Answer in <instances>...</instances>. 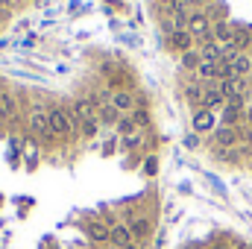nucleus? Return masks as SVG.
Wrapping results in <instances>:
<instances>
[{
	"mask_svg": "<svg viewBox=\"0 0 252 249\" xmlns=\"http://www.w3.org/2000/svg\"><path fill=\"white\" fill-rule=\"evenodd\" d=\"M121 118H124V115H121L112 103H106V106H100V109H97V121H100V126H118Z\"/></svg>",
	"mask_w": 252,
	"mask_h": 249,
	"instance_id": "dca6fc26",
	"label": "nucleus"
},
{
	"mask_svg": "<svg viewBox=\"0 0 252 249\" xmlns=\"http://www.w3.org/2000/svg\"><path fill=\"white\" fill-rule=\"evenodd\" d=\"M211 35L217 38V44H220V41H223V44H229V41H232V35H235V30H232L226 21H217V24L211 27Z\"/></svg>",
	"mask_w": 252,
	"mask_h": 249,
	"instance_id": "f3484780",
	"label": "nucleus"
},
{
	"mask_svg": "<svg viewBox=\"0 0 252 249\" xmlns=\"http://www.w3.org/2000/svg\"><path fill=\"white\" fill-rule=\"evenodd\" d=\"M70 112H73L76 124H82V121H94V118H97V103H94L91 97H76V100L70 103Z\"/></svg>",
	"mask_w": 252,
	"mask_h": 249,
	"instance_id": "20e7f679",
	"label": "nucleus"
},
{
	"mask_svg": "<svg viewBox=\"0 0 252 249\" xmlns=\"http://www.w3.org/2000/svg\"><path fill=\"white\" fill-rule=\"evenodd\" d=\"M47 118H50V132H53V138H70V135H76V129H79L73 112L64 109V106H50V109H47Z\"/></svg>",
	"mask_w": 252,
	"mask_h": 249,
	"instance_id": "f257e3e1",
	"label": "nucleus"
},
{
	"mask_svg": "<svg viewBox=\"0 0 252 249\" xmlns=\"http://www.w3.org/2000/svg\"><path fill=\"white\" fill-rule=\"evenodd\" d=\"M18 115H21L18 94H12V91H0V118H3V121H18Z\"/></svg>",
	"mask_w": 252,
	"mask_h": 249,
	"instance_id": "0eeeda50",
	"label": "nucleus"
},
{
	"mask_svg": "<svg viewBox=\"0 0 252 249\" xmlns=\"http://www.w3.org/2000/svg\"><path fill=\"white\" fill-rule=\"evenodd\" d=\"M214 138H217V144H220V147H232V144L238 141V132H235V126H220Z\"/></svg>",
	"mask_w": 252,
	"mask_h": 249,
	"instance_id": "6ab92c4d",
	"label": "nucleus"
},
{
	"mask_svg": "<svg viewBox=\"0 0 252 249\" xmlns=\"http://www.w3.org/2000/svg\"><path fill=\"white\" fill-rule=\"evenodd\" d=\"M32 141H35V138H30V141H27V161H30V164H35V161H38V147H35Z\"/></svg>",
	"mask_w": 252,
	"mask_h": 249,
	"instance_id": "b1692460",
	"label": "nucleus"
},
{
	"mask_svg": "<svg viewBox=\"0 0 252 249\" xmlns=\"http://www.w3.org/2000/svg\"><path fill=\"white\" fill-rule=\"evenodd\" d=\"M135 147H141V132H135V135L124 138V150H135Z\"/></svg>",
	"mask_w": 252,
	"mask_h": 249,
	"instance_id": "bb28decb",
	"label": "nucleus"
},
{
	"mask_svg": "<svg viewBox=\"0 0 252 249\" xmlns=\"http://www.w3.org/2000/svg\"><path fill=\"white\" fill-rule=\"evenodd\" d=\"M188 32L193 38H199V41H208L211 38V21H208V15H202V12L188 15Z\"/></svg>",
	"mask_w": 252,
	"mask_h": 249,
	"instance_id": "7ed1b4c3",
	"label": "nucleus"
},
{
	"mask_svg": "<svg viewBox=\"0 0 252 249\" xmlns=\"http://www.w3.org/2000/svg\"><path fill=\"white\" fill-rule=\"evenodd\" d=\"M158 3H161V6H173L176 0H158Z\"/></svg>",
	"mask_w": 252,
	"mask_h": 249,
	"instance_id": "7c9ffc66",
	"label": "nucleus"
},
{
	"mask_svg": "<svg viewBox=\"0 0 252 249\" xmlns=\"http://www.w3.org/2000/svg\"><path fill=\"white\" fill-rule=\"evenodd\" d=\"M217 88H220V94L226 97V103H232V100H244V79H241V76L223 79Z\"/></svg>",
	"mask_w": 252,
	"mask_h": 249,
	"instance_id": "9d476101",
	"label": "nucleus"
},
{
	"mask_svg": "<svg viewBox=\"0 0 252 249\" xmlns=\"http://www.w3.org/2000/svg\"><path fill=\"white\" fill-rule=\"evenodd\" d=\"M214 126H217L214 112H208V109H196L193 112V132H214Z\"/></svg>",
	"mask_w": 252,
	"mask_h": 249,
	"instance_id": "9b49d317",
	"label": "nucleus"
},
{
	"mask_svg": "<svg viewBox=\"0 0 252 249\" xmlns=\"http://www.w3.org/2000/svg\"><path fill=\"white\" fill-rule=\"evenodd\" d=\"M126 249H141V244H129Z\"/></svg>",
	"mask_w": 252,
	"mask_h": 249,
	"instance_id": "2f4dec72",
	"label": "nucleus"
},
{
	"mask_svg": "<svg viewBox=\"0 0 252 249\" xmlns=\"http://www.w3.org/2000/svg\"><path fill=\"white\" fill-rule=\"evenodd\" d=\"M0 27H3V24H0Z\"/></svg>",
	"mask_w": 252,
	"mask_h": 249,
	"instance_id": "f704fd0d",
	"label": "nucleus"
},
{
	"mask_svg": "<svg viewBox=\"0 0 252 249\" xmlns=\"http://www.w3.org/2000/svg\"><path fill=\"white\" fill-rule=\"evenodd\" d=\"M112 249H126L129 244H135L132 232H129V223H112V238H109Z\"/></svg>",
	"mask_w": 252,
	"mask_h": 249,
	"instance_id": "6e6552de",
	"label": "nucleus"
},
{
	"mask_svg": "<svg viewBox=\"0 0 252 249\" xmlns=\"http://www.w3.org/2000/svg\"><path fill=\"white\" fill-rule=\"evenodd\" d=\"M12 6H15V0H0V9H3V12H9Z\"/></svg>",
	"mask_w": 252,
	"mask_h": 249,
	"instance_id": "c85d7f7f",
	"label": "nucleus"
},
{
	"mask_svg": "<svg viewBox=\"0 0 252 249\" xmlns=\"http://www.w3.org/2000/svg\"><path fill=\"white\" fill-rule=\"evenodd\" d=\"M241 118H244V100L226 103V109H223V126H235Z\"/></svg>",
	"mask_w": 252,
	"mask_h": 249,
	"instance_id": "ddd939ff",
	"label": "nucleus"
},
{
	"mask_svg": "<svg viewBox=\"0 0 252 249\" xmlns=\"http://www.w3.org/2000/svg\"><path fill=\"white\" fill-rule=\"evenodd\" d=\"M247 124L252 126V106H250V109H247Z\"/></svg>",
	"mask_w": 252,
	"mask_h": 249,
	"instance_id": "c756f323",
	"label": "nucleus"
},
{
	"mask_svg": "<svg viewBox=\"0 0 252 249\" xmlns=\"http://www.w3.org/2000/svg\"><path fill=\"white\" fill-rule=\"evenodd\" d=\"M27 124H30V132H32V138L35 141H53V132H50V118H47V109H41V106H35L32 112H30V118H27Z\"/></svg>",
	"mask_w": 252,
	"mask_h": 249,
	"instance_id": "f03ea898",
	"label": "nucleus"
},
{
	"mask_svg": "<svg viewBox=\"0 0 252 249\" xmlns=\"http://www.w3.org/2000/svg\"><path fill=\"white\" fill-rule=\"evenodd\" d=\"M226 59L232 62V73H235V76H241V79L252 70V59L247 56V53H235V56H226Z\"/></svg>",
	"mask_w": 252,
	"mask_h": 249,
	"instance_id": "4468645a",
	"label": "nucleus"
},
{
	"mask_svg": "<svg viewBox=\"0 0 252 249\" xmlns=\"http://www.w3.org/2000/svg\"><path fill=\"white\" fill-rule=\"evenodd\" d=\"M129 232H132L135 244H144V241H150V235H153V220L144 217V214H138V217L129 220Z\"/></svg>",
	"mask_w": 252,
	"mask_h": 249,
	"instance_id": "423d86ee",
	"label": "nucleus"
},
{
	"mask_svg": "<svg viewBox=\"0 0 252 249\" xmlns=\"http://www.w3.org/2000/svg\"><path fill=\"white\" fill-rule=\"evenodd\" d=\"M85 235H88L91 244H109L112 226H109L106 220H88V223H85Z\"/></svg>",
	"mask_w": 252,
	"mask_h": 249,
	"instance_id": "39448f33",
	"label": "nucleus"
},
{
	"mask_svg": "<svg viewBox=\"0 0 252 249\" xmlns=\"http://www.w3.org/2000/svg\"><path fill=\"white\" fill-rule=\"evenodd\" d=\"M250 50H252V38H250Z\"/></svg>",
	"mask_w": 252,
	"mask_h": 249,
	"instance_id": "473e14b6",
	"label": "nucleus"
},
{
	"mask_svg": "<svg viewBox=\"0 0 252 249\" xmlns=\"http://www.w3.org/2000/svg\"><path fill=\"white\" fill-rule=\"evenodd\" d=\"M0 202H3V196H0Z\"/></svg>",
	"mask_w": 252,
	"mask_h": 249,
	"instance_id": "72a5a7b5",
	"label": "nucleus"
},
{
	"mask_svg": "<svg viewBox=\"0 0 252 249\" xmlns=\"http://www.w3.org/2000/svg\"><path fill=\"white\" fill-rule=\"evenodd\" d=\"M193 73H196V79H217V62H199Z\"/></svg>",
	"mask_w": 252,
	"mask_h": 249,
	"instance_id": "aec40b11",
	"label": "nucleus"
},
{
	"mask_svg": "<svg viewBox=\"0 0 252 249\" xmlns=\"http://www.w3.org/2000/svg\"><path fill=\"white\" fill-rule=\"evenodd\" d=\"M170 38V47L173 50H179V53H188V50H193V35H190L188 30H176L173 35H167Z\"/></svg>",
	"mask_w": 252,
	"mask_h": 249,
	"instance_id": "f8f14e48",
	"label": "nucleus"
},
{
	"mask_svg": "<svg viewBox=\"0 0 252 249\" xmlns=\"http://www.w3.org/2000/svg\"><path fill=\"white\" fill-rule=\"evenodd\" d=\"M199 62H202V56H199V50H196V47L188 50V53H182V67H185V70H196Z\"/></svg>",
	"mask_w": 252,
	"mask_h": 249,
	"instance_id": "4be33fe9",
	"label": "nucleus"
},
{
	"mask_svg": "<svg viewBox=\"0 0 252 249\" xmlns=\"http://www.w3.org/2000/svg\"><path fill=\"white\" fill-rule=\"evenodd\" d=\"M112 106L121 112V115H132L135 112V91L132 88H121L112 94Z\"/></svg>",
	"mask_w": 252,
	"mask_h": 249,
	"instance_id": "1a4fd4ad",
	"label": "nucleus"
},
{
	"mask_svg": "<svg viewBox=\"0 0 252 249\" xmlns=\"http://www.w3.org/2000/svg\"><path fill=\"white\" fill-rule=\"evenodd\" d=\"M97 129H100V121H97V118H94V121H82V124H79V135L88 141V138L97 135Z\"/></svg>",
	"mask_w": 252,
	"mask_h": 249,
	"instance_id": "5701e85b",
	"label": "nucleus"
},
{
	"mask_svg": "<svg viewBox=\"0 0 252 249\" xmlns=\"http://www.w3.org/2000/svg\"><path fill=\"white\" fill-rule=\"evenodd\" d=\"M135 132H138V124H135V118H132V115H124V118L118 121V126H115V135H124V138L135 135Z\"/></svg>",
	"mask_w": 252,
	"mask_h": 249,
	"instance_id": "a211bd4d",
	"label": "nucleus"
},
{
	"mask_svg": "<svg viewBox=\"0 0 252 249\" xmlns=\"http://www.w3.org/2000/svg\"><path fill=\"white\" fill-rule=\"evenodd\" d=\"M132 118H135V124H138V126L150 124V112H147V109H135V112H132Z\"/></svg>",
	"mask_w": 252,
	"mask_h": 249,
	"instance_id": "393cba45",
	"label": "nucleus"
},
{
	"mask_svg": "<svg viewBox=\"0 0 252 249\" xmlns=\"http://www.w3.org/2000/svg\"><path fill=\"white\" fill-rule=\"evenodd\" d=\"M185 147H188V150H196V147H199V138H196V135H188V138H185Z\"/></svg>",
	"mask_w": 252,
	"mask_h": 249,
	"instance_id": "cd10ccee",
	"label": "nucleus"
},
{
	"mask_svg": "<svg viewBox=\"0 0 252 249\" xmlns=\"http://www.w3.org/2000/svg\"><path fill=\"white\" fill-rule=\"evenodd\" d=\"M202 109L208 112H217V109H226V97L220 94V88H205V97H202Z\"/></svg>",
	"mask_w": 252,
	"mask_h": 249,
	"instance_id": "2eb2a0df",
	"label": "nucleus"
},
{
	"mask_svg": "<svg viewBox=\"0 0 252 249\" xmlns=\"http://www.w3.org/2000/svg\"><path fill=\"white\" fill-rule=\"evenodd\" d=\"M156 170H158V158L150 156V158L144 161V173H147V176H156Z\"/></svg>",
	"mask_w": 252,
	"mask_h": 249,
	"instance_id": "a878e982",
	"label": "nucleus"
},
{
	"mask_svg": "<svg viewBox=\"0 0 252 249\" xmlns=\"http://www.w3.org/2000/svg\"><path fill=\"white\" fill-rule=\"evenodd\" d=\"M185 94H188V103L193 109H202V97H205V88H199V85H188L185 88Z\"/></svg>",
	"mask_w": 252,
	"mask_h": 249,
	"instance_id": "412c9836",
	"label": "nucleus"
}]
</instances>
